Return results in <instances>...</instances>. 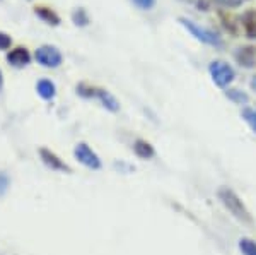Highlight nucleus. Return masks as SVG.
<instances>
[{"label": "nucleus", "mask_w": 256, "mask_h": 255, "mask_svg": "<svg viewBox=\"0 0 256 255\" xmlns=\"http://www.w3.org/2000/svg\"><path fill=\"white\" fill-rule=\"evenodd\" d=\"M217 197H218V200H220V204L226 207V211L232 217H236V219L241 221L242 224L253 223V216H251L250 209L246 207V204L242 202V199L232 190V188L220 187L217 190Z\"/></svg>", "instance_id": "obj_1"}, {"label": "nucleus", "mask_w": 256, "mask_h": 255, "mask_svg": "<svg viewBox=\"0 0 256 255\" xmlns=\"http://www.w3.org/2000/svg\"><path fill=\"white\" fill-rule=\"evenodd\" d=\"M180 23L183 24L184 30L188 33H192V36H195V38L198 41H202V43L210 45V47H222V40L216 31L198 26L196 23H193L192 19H186V18H180Z\"/></svg>", "instance_id": "obj_2"}, {"label": "nucleus", "mask_w": 256, "mask_h": 255, "mask_svg": "<svg viewBox=\"0 0 256 255\" xmlns=\"http://www.w3.org/2000/svg\"><path fill=\"white\" fill-rule=\"evenodd\" d=\"M208 72L212 81L218 88H227L230 82H234V79H236V72H234L232 65H229L224 60H214L208 65Z\"/></svg>", "instance_id": "obj_3"}, {"label": "nucleus", "mask_w": 256, "mask_h": 255, "mask_svg": "<svg viewBox=\"0 0 256 255\" xmlns=\"http://www.w3.org/2000/svg\"><path fill=\"white\" fill-rule=\"evenodd\" d=\"M34 59L40 65L46 69H56L64 62V55L56 47L53 45H41L38 50L34 52Z\"/></svg>", "instance_id": "obj_4"}, {"label": "nucleus", "mask_w": 256, "mask_h": 255, "mask_svg": "<svg viewBox=\"0 0 256 255\" xmlns=\"http://www.w3.org/2000/svg\"><path fill=\"white\" fill-rule=\"evenodd\" d=\"M74 156H76L77 161L80 164H84L86 168H89V170H101V166H102L101 158L90 149L89 144H86V142L77 144L76 149H74Z\"/></svg>", "instance_id": "obj_5"}, {"label": "nucleus", "mask_w": 256, "mask_h": 255, "mask_svg": "<svg viewBox=\"0 0 256 255\" xmlns=\"http://www.w3.org/2000/svg\"><path fill=\"white\" fill-rule=\"evenodd\" d=\"M7 62L16 69H24L31 64V53L26 47H16L7 53Z\"/></svg>", "instance_id": "obj_6"}, {"label": "nucleus", "mask_w": 256, "mask_h": 255, "mask_svg": "<svg viewBox=\"0 0 256 255\" xmlns=\"http://www.w3.org/2000/svg\"><path fill=\"white\" fill-rule=\"evenodd\" d=\"M40 156H41V159H43V163L46 164V166L52 168V170H55V171H67V173L72 171L67 163L62 161L58 156L53 153V151L46 149V147H41V149H40Z\"/></svg>", "instance_id": "obj_7"}, {"label": "nucleus", "mask_w": 256, "mask_h": 255, "mask_svg": "<svg viewBox=\"0 0 256 255\" xmlns=\"http://www.w3.org/2000/svg\"><path fill=\"white\" fill-rule=\"evenodd\" d=\"M234 59L241 67L244 69H253L256 65V48L248 45V47H241L238 48L236 53H234Z\"/></svg>", "instance_id": "obj_8"}, {"label": "nucleus", "mask_w": 256, "mask_h": 255, "mask_svg": "<svg viewBox=\"0 0 256 255\" xmlns=\"http://www.w3.org/2000/svg\"><path fill=\"white\" fill-rule=\"evenodd\" d=\"M94 98H98L99 103H101V105L104 106L106 110H110V112H113V113L120 112V103H118V100L110 91H106V89L96 88V91H94Z\"/></svg>", "instance_id": "obj_9"}, {"label": "nucleus", "mask_w": 256, "mask_h": 255, "mask_svg": "<svg viewBox=\"0 0 256 255\" xmlns=\"http://www.w3.org/2000/svg\"><path fill=\"white\" fill-rule=\"evenodd\" d=\"M34 14L38 16V18L43 21V23L50 24V26H58L62 23L60 16L56 14L53 9H50V7H44V6H38L34 7Z\"/></svg>", "instance_id": "obj_10"}, {"label": "nucleus", "mask_w": 256, "mask_h": 255, "mask_svg": "<svg viewBox=\"0 0 256 255\" xmlns=\"http://www.w3.org/2000/svg\"><path fill=\"white\" fill-rule=\"evenodd\" d=\"M134 153L140 159H150V158H154V156H156V149L148 141L137 139V141L134 142Z\"/></svg>", "instance_id": "obj_11"}, {"label": "nucleus", "mask_w": 256, "mask_h": 255, "mask_svg": "<svg viewBox=\"0 0 256 255\" xmlns=\"http://www.w3.org/2000/svg\"><path fill=\"white\" fill-rule=\"evenodd\" d=\"M242 30L246 38L256 40V11H246L242 14Z\"/></svg>", "instance_id": "obj_12"}, {"label": "nucleus", "mask_w": 256, "mask_h": 255, "mask_svg": "<svg viewBox=\"0 0 256 255\" xmlns=\"http://www.w3.org/2000/svg\"><path fill=\"white\" fill-rule=\"evenodd\" d=\"M36 91H38V94L43 100H53L56 94V86L53 84L50 79H41L38 81V84H36Z\"/></svg>", "instance_id": "obj_13"}, {"label": "nucleus", "mask_w": 256, "mask_h": 255, "mask_svg": "<svg viewBox=\"0 0 256 255\" xmlns=\"http://www.w3.org/2000/svg\"><path fill=\"white\" fill-rule=\"evenodd\" d=\"M238 248L242 255H256V240L242 236L238 240Z\"/></svg>", "instance_id": "obj_14"}, {"label": "nucleus", "mask_w": 256, "mask_h": 255, "mask_svg": "<svg viewBox=\"0 0 256 255\" xmlns=\"http://www.w3.org/2000/svg\"><path fill=\"white\" fill-rule=\"evenodd\" d=\"M218 16H220L222 26H224L226 30L230 33V35L236 36L238 33H239V23H238V19L234 18V16H230V14H226V12H220Z\"/></svg>", "instance_id": "obj_15"}, {"label": "nucleus", "mask_w": 256, "mask_h": 255, "mask_svg": "<svg viewBox=\"0 0 256 255\" xmlns=\"http://www.w3.org/2000/svg\"><path fill=\"white\" fill-rule=\"evenodd\" d=\"M226 96L229 98L232 103H236V105H248V101H250V96L241 91V89H227L226 91Z\"/></svg>", "instance_id": "obj_16"}, {"label": "nucleus", "mask_w": 256, "mask_h": 255, "mask_svg": "<svg viewBox=\"0 0 256 255\" xmlns=\"http://www.w3.org/2000/svg\"><path fill=\"white\" fill-rule=\"evenodd\" d=\"M241 117H242V120L250 125V129L256 134V110L251 108V106H242Z\"/></svg>", "instance_id": "obj_17"}, {"label": "nucleus", "mask_w": 256, "mask_h": 255, "mask_svg": "<svg viewBox=\"0 0 256 255\" xmlns=\"http://www.w3.org/2000/svg\"><path fill=\"white\" fill-rule=\"evenodd\" d=\"M72 21L76 26H80V28H86L90 23L89 14L86 12V9H82V7H79V9H76L72 12Z\"/></svg>", "instance_id": "obj_18"}, {"label": "nucleus", "mask_w": 256, "mask_h": 255, "mask_svg": "<svg viewBox=\"0 0 256 255\" xmlns=\"http://www.w3.org/2000/svg\"><path fill=\"white\" fill-rule=\"evenodd\" d=\"M10 47H12V38L7 33L0 31V50L6 52V50H9Z\"/></svg>", "instance_id": "obj_19"}, {"label": "nucleus", "mask_w": 256, "mask_h": 255, "mask_svg": "<svg viewBox=\"0 0 256 255\" xmlns=\"http://www.w3.org/2000/svg\"><path fill=\"white\" fill-rule=\"evenodd\" d=\"M132 2L142 11H150L156 6V0H132Z\"/></svg>", "instance_id": "obj_20"}, {"label": "nucleus", "mask_w": 256, "mask_h": 255, "mask_svg": "<svg viewBox=\"0 0 256 255\" xmlns=\"http://www.w3.org/2000/svg\"><path fill=\"white\" fill-rule=\"evenodd\" d=\"M9 176H7L4 171H0V197H2L4 194H6L7 190H9Z\"/></svg>", "instance_id": "obj_21"}, {"label": "nucleus", "mask_w": 256, "mask_h": 255, "mask_svg": "<svg viewBox=\"0 0 256 255\" xmlns=\"http://www.w3.org/2000/svg\"><path fill=\"white\" fill-rule=\"evenodd\" d=\"M216 4L222 7H229V9H234V7H239L242 4V0H216Z\"/></svg>", "instance_id": "obj_22"}, {"label": "nucleus", "mask_w": 256, "mask_h": 255, "mask_svg": "<svg viewBox=\"0 0 256 255\" xmlns=\"http://www.w3.org/2000/svg\"><path fill=\"white\" fill-rule=\"evenodd\" d=\"M250 86H251V89L256 93V76H253L251 77V82H250Z\"/></svg>", "instance_id": "obj_23"}, {"label": "nucleus", "mask_w": 256, "mask_h": 255, "mask_svg": "<svg viewBox=\"0 0 256 255\" xmlns=\"http://www.w3.org/2000/svg\"><path fill=\"white\" fill-rule=\"evenodd\" d=\"M2 88H4V74L0 71V91H2Z\"/></svg>", "instance_id": "obj_24"}]
</instances>
